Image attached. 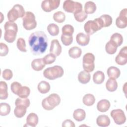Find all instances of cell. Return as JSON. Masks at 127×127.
I'll return each mask as SVG.
<instances>
[{
	"instance_id": "cell-42",
	"label": "cell",
	"mask_w": 127,
	"mask_h": 127,
	"mask_svg": "<svg viewBox=\"0 0 127 127\" xmlns=\"http://www.w3.org/2000/svg\"><path fill=\"white\" fill-rule=\"evenodd\" d=\"M62 31L63 34L72 35L74 32V28L70 24H66L63 26Z\"/></svg>"
},
{
	"instance_id": "cell-37",
	"label": "cell",
	"mask_w": 127,
	"mask_h": 127,
	"mask_svg": "<svg viewBox=\"0 0 127 127\" xmlns=\"http://www.w3.org/2000/svg\"><path fill=\"white\" fill-rule=\"evenodd\" d=\"M74 14V17L75 20L78 22H81L85 20L87 17V14H86L83 10L76 12Z\"/></svg>"
},
{
	"instance_id": "cell-11",
	"label": "cell",
	"mask_w": 127,
	"mask_h": 127,
	"mask_svg": "<svg viewBox=\"0 0 127 127\" xmlns=\"http://www.w3.org/2000/svg\"><path fill=\"white\" fill-rule=\"evenodd\" d=\"M60 3L59 0H45L41 3L42 9L45 12H50L57 9Z\"/></svg>"
},
{
	"instance_id": "cell-34",
	"label": "cell",
	"mask_w": 127,
	"mask_h": 127,
	"mask_svg": "<svg viewBox=\"0 0 127 127\" xmlns=\"http://www.w3.org/2000/svg\"><path fill=\"white\" fill-rule=\"evenodd\" d=\"M102 22L103 27H106L110 26L113 22V19L112 17L108 14H103L102 15L99 17Z\"/></svg>"
},
{
	"instance_id": "cell-17",
	"label": "cell",
	"mask_w": 127,
	"mask_h": 127,
	"mask_svg": "<svg viewBox=\"0 0 127 127\" xmlns=\"http://www.w3.org/2000/svg\"><path fill=\"white\" fill-rule=\"evenodd\" d=\"M45 64L43 58L36 59L32 61L31 63L32 68L36 71H40L43 69L45 66Z\"/></svg>"
},
{
	"instance_id": "cell-20",
	"label": "cell",
	"mask_w": 127,
	"mask_h": 127,
	"mask_svg": "<svg viewBox=\"0 0 127 127\" xmlns=\"http://www.w3.org/2000/svg\"><path fill=\"white\" fill-rule=\"evenodd\" d=\"M107 74L109 78L113 79H117L119 77L121 71L116 66H110L107 69Z\"/></svg>"
},
{
	"instance_id": "cell-41",
	"label": "cell",
	"mask_w": 127,
	"mask_h": 127,
	"mask_svg": "<svg viewBox=\"0 0 127 127\" xmlns=\"http://www.w3.org/2000/svg\"><path fill=\"white\" fill-rule=\"evenodd\" d=\"M16 46L19 50L23 52H26L27 50L26 49V43L25 40L22 38H19L16 42Z\"/></svg>"
},
{
	"instance_id": "cell-15",
	"label": "cell",
	"mask_w": 127,
	"mask_h": 127,
	"mask_svg": "<svg viewBox=\"0 0 127 127\" xmlns=\"http://www.w3.org/2000/svg\"><path fill=\"white\" fill-rule=\"evenodd\" d=\"M76 41L77 43L81 46H84L88 44L90 41V36L80 32L77 34L76 36Z\"/></svg>"
},
{
	"instance_id": "cell-22",
	"label": "cell",
	"mask_w": 127,
	"mask_h": 127,
	"mask_svg": "<svg viewBox=\"0 0 127 127\" xmlns=\"http://www.w3.org/2000/svg\"><path fill=\"white\" fill-rule=\"evenodd\" d=\"M91 75L89 72L85 70L81 71L78 75V80L82 84H86L89 82Z\"/></svg>"
},
{
	"instance_id": "cell-46",
	"label": "cell",
	"mask_w": 127,
	"mask_h": 127,
	"mask_svg": "<svg viewBox=\"0 0 127 127\" xmlns=\"http://www.w3.org/2000/svg\"><path fill=\"white\" fill-rule=\"evenodd\" d=\"M0 55L1 57L5 56L8 53V48L7 46L3 43H0Z\"/></svg>"
},
{
	"instance_id": "cell-47",
	"label": "cell",
	"mask_w": 127,
	"mask_h": 127,
	"mask_svg": "<svg viewBox=\"0 0 127 127\" xmlns=\"http://www.w3.org/2000/svg\"><path fill=\"white\" fill-rule=\"evenodd\" d=\"M75 126L74 123L70 120H66L63 122L62 127H74Z\"/></svg>"
},
{
	"instance_id": "cell-1",
	"label": "cell",
	"mask_w": 127,
	"mask_h": 127,
	"mask_svg": "<svg viewBox=\"0 0 127 127\" xmlns=\"http://www.w3.org/2000/svg\"><path fill=\"white\" fill-rule=\"evenodd\" d=\"M31 52L34 55L45 53L48 46V38L44 32L37 31L30 34L28 39Z\"/></svg>"
},
{
	"instance_id": "cell-13",
	"label": "cell",
	"mask_w": 127,
	"mask_h": 127,
	"mask_svg": "<svg viewBox=\"0 0 127 127\" xmlns=\"http://www.w3.org/2000/svg\"><path fill=\"white\" fill-rule=\"evenodd\" d=\"M116 63L119 65H123L127 64V47L125 46L122 48L120 53L118 54L115 58Z\"/></svg>"
},
{
	"instance_id": "cell-39",
	"label": "cell",
	"mask_w": 127,
	"mask_h": 127,
	"mask_svg": "<svg viewBox=\"0 0 127 127\" xmlns=\"http://www.w3.org/2000/svg\"><path fill=\"white\" fill-rule=\"evenodd\" d=\"M61 39L62 43L65 46L70 45L73 41L72 35H64L62 34Z\"/></svg>"
},
{
	"instance_id": "cell-12",
	"label": "cell",
	"mask_w": 127,
	"mask_h": 127,
	"mask_svg": "<svg viewBox=\"0 0 127 127\" xmlns=\"http://www.w3.org/2000/svg\"><path fill=\"white\" fill-rule=\"evenodd\" d=\"M127 9L124 8L122 9L116 20V26L119 28H125L127 26Z\"/></svg>"
},
{
	"instance_id": "cell-43",
	"label": "cell",
	"mask_w": 127,
	"mask_h": 127,
	"mask_svg": "<svg viewBox=\"0 0 127 127\" xmlns=\"http://www.w3.org/2000/svg\"><path fill=\"white\" fill-rule=\"evenodd\" d=\"M43 59L45 64H50L53 63L55 61L56 59V56L51 53H50L46 55L43 58Z\"/></svg>"
},
{
	"instance_id": "cell-21",
	"label": "cell",
	"mask_w": 127,
	"mask_h": 127,
	"mask_svg": "<svg viewBox=\"0 0 127 127\" xmlns=\"http://www.w3.org/2000/svg\"><path fill=\"white\" fill-rule=\"evenodd\" d=\"M38 123V117L35 113H30L26 118V124L31 127H34Z\"/></svg>"
},
{
	"instance_id": "cell-9",
	"label": "cell",
	"mask_w": 127,
	"mask_h": 127,
	"mask_svg": "<svg viewBox=\"0 0 127 127\" xmlns=\"http://www.w3.org/2000/svg\"><path fill=\"white\" fill-rule=\"evenodd\" d=\"M64 9L69 13H75L82 10V5L80 2L71 0H66L63 3Z\"/></svg>"
},
{
	"instance_id": "cell-26",
	"label": "cell",
	"mask_w": 127,
	"mask_h": 127,
	"mask_svg": "<svg viewBox=\"0 0 127 127\" xmlns=\"http://www.w3.org/2000/svg\"><path fill=\"white\" fill-rule=\"evenodd\" d=\"M106 87L110 92H114L118 88V83L115 79L109 78L106 83Z\"/></svg>"
},
{
	"instance_id": "cell-31",
	"label": "cell",
	"mask_w": 127,
	"mask_h": 127,
	"mask_svg": "<svg viewBox=\"0 0 127 127\" xmlns=\"http://www.w3.org/2000/svg\"><path fill=\"white\" fill-rule=\"evenodd\" d=\"M82 102L86 106H90L94 104L95 99L93 95L91 94H86L83 96Z\"/></svg>"
},
{
	"instance_id": "cell-35",
	"label": "cell",
	"mask_w": 127,
	"mask_h": 127,
	"mask_svg": "<svg viewBox=\"0 0 127 127\" xmlns=\"http://www.w3.org/2000/svg\"><path fill=\"white\" fill-rule=\"evenodd\" d=\"M30 93V88L26 86H22L19 91L18 92L17 95L20 98H27Z\"/></svg>"
},
{
	"instance_id": "cell-3",
	"label": "cell",
	"mask_w": 127,
	"mask_h": 127,
	"mask_svg": "<svg viewBox=\"0 0 127 127\" xmlns=\"http://www.w3.org/2000/svg\"><path fill=\"white\" fill-rule=\"evenodd\" d=\"M60 102L61 98L59 95L56 93H52L42 100V106L45 110L50 111L59 105Z\"/></svg>"
},
{
	"instance_id": "cell-33",
	"label": "cell",
	"mask_w": 127,
	"mask_h": 127,
	"mask_svg": "<svg viewBox=\"0 0 127 127\" xmlns=\"http://www.w3.org/2000/svg\"><path fill=\"white\" fill-rule=\"evenodd\" d=\"M10 112V106L6 103H1L0 105V115L5 116L9 114Z\"/></svg>"
},
{
	"instance_id": "cell-18",
	"label": "cell",
	"mask_w": 127,
	"mask_h": 127,
	"mask_svg": "<svg viewBox=\"0 0 127 127\" xmlns=\"http://www.w3.org/2000/svg\"><path fill=\"white\" fill-rule=\"evenodd\" d=\"M110 41L116 47L122 45L123 42V37L122 35L119 33H114L110 37Z\"/></svg>"
},
{
	"instance_id": "cell-45",
	"label": "cell",
	"mask_w": 127,
	"mask_h": 127,
	"mask_svg": "<svg viewBox=\"0 0 127 127\" xmlns=\"http://www.w3.org/2000/svg\"><path fill=\"white\" fill-rule=\"evenodd\" d=\"M2 77L6 80H10L13 76V73L12 71L9 69H4L2 73Z\"/></svg>"
},
{
	"instance_id": "cell-40",
	"label": "cell",
	"mask_w": 127,
	"mask_h": 127,
	"mask_svg": "<svg viewBox=\"0 0 127 127\" xmlns=\"http://www.w3.org/2000/svg\"><path fill=\"white\" fill-rule=\"evenodd\" d=\"M105 50L106 52L110 55L114 54L117 50V47L115 46L110 41H108L105 46Z\"/></svg>"
},
{
	"instance_id": "cell-16",
	"label": "cell",
	"mask_w": 127,
	"mask_h": 127,
	"mask_svg": "<svg viewBox=\"0 0 127 127\" xmlns=\"http://www.w3.org/2000/svg\"><path fill=\"white\" fill-rule=\"evenodd\" d=\"M96 123L99 127H106L110 125V120L108 116L105 115H101L97 117Z\"/></svg>"
},
{
	"instance_id": "cell-2",
	"label": "cell",
	"mask_w": 127,
	"mask_h": 127,
	"mask_svg": "<svg viewBox=\"0 0 127 127\" xmlns=\"http://www.w3.org/2000/svg\"><path fill=\"white\" fill-rule=\"evenodd\" d=\"M5 30L4 39L8 43L13 42L16 38L18 27L17 24L14 22L7 21L4 25Z\"/></svg>"
},
{
	"instance_id": "cell-28",
	"label": "cell",
	"mask_w": 127,
	"mask_h": 127,
	"mask_svg": "<svg viewBox=\"0 0 127 127\" xmlns=\"http://www.w3.org/2000/svg\"><path fill=\"white\" fill-rule=\"evenodd\" d=\"M82 54L81 49L78 47L74 46L68 50V55L70 57L73 59H77L80 57Z\"/></svg>"
},
{
	"instance_id": "cell-29",
	"label": "cell",
	"mask_w": 127,
	"mask_h": 127,
	"mask_svg": "<svg viewBox=\"0 0 127 127\" xmlns=\"http://www.w3.org/2000/svg\"><path fill=\"white\" fill-rule=\"evenodd\" d=\"M15 106L16 107L14 110V113L15 117L18 118L23 117L26 113L27 108L23 105H17Z\"/></svg>"
},
{
	"instance_id": "cell-27",
	"label": "cell",
	"mask_w": 127,
	"mask_h": 127,
	"mask_svg": "<svg viewBox=\"0 0 127 127\" xmlns=\"http://www.w3.org/2000/svg\"><path fill=\"white\" fill-rule=\"evenodd\" d=\"M38 90L42 94L48 93L51 88L50 84L46 81H41L38 85Z\"/></svg>"
},
{
	"instance_id": "cell-8",
	"label": "cell",
	"mask_w": 127,
	"mask_h": 127,
	"mask_svg": "<svg viewBox=\"0 0 127 127\" xmlns=\"http://www.w3.org/2000/svg\"><path fill=\"white\" fill-rule=\"evenodd\" d=\"M95 56L91 53L85 54L83 57L82 66L84 70L90 72L93 71L95 68Z\"/></svg>"
},
{
	"instance_id": "cell-5",
	"label": "cell",
	"mask_w": 127,
	"mask_h": 127,
	"mask_svg": "<svg viewBox=\"0 0 127 127\" xmlns=\"http://www.w3.org/2000/svg\"><path fill=\"white\" fill-rule=\"evenodd\" d=\"M103 27L102 22L99 17L95 18L93 20L87 21L84 26V30L88 35H92Z\"/></svg>"
},
{
	"instance_id": "cell-30",
	"label": "cell",
	"mask_w": 127,
	"mask_h": 127,
	"mask_svg": "<svg viewBox=\"0 0 127 127\" xmlns=\"http://www.w3.org/2000/svg\"><path fill=\"white\" fill-rule=\"evenodd\" d=\"M96 10V4L92 1H87L84 5V11L86 14L93 13Z\"/></svg>"
},
{
	"instance_id": "cell-10",
	"label": "cell",
	"mask_w": 127,
	"mask_h": 127,
	"mask_svg": "<svg viewBox=\"0 0 127 127\" xmlns=\"http://www.w3.org/2000/svg\"><path fill=\"white\" fill-rule=\"evenodd\" d=\"M110 115L114 122L117 125L124 124L126 121L125 114L124 111L120 109L113 110L111 112Z\"/></svg>"
},
{
	"instance_id": "cell-44",
	"label": "cell",
	"mask_w": 127,
	"mask_h": 127,
	"mask_svg": "<svg viewBox=\"0 0 127 127\" xmlns=\"http://www.w3.org/2000/svg\"><path fill=\"white\" fill-rule=\"evenodd\" d=\"M22 87V85L20 83L18 82L14 81L12 82L10 85V88L11 91L15 94H17L18 92L19 91L20 88Z\"/></svg>"
},
{
	"instance_id": "cell-19",
	"label": "cell",
	"mask_w": 127,
	"mask_h": 127,
	"mask_svg": "<svg viewBox=\"0 0 127 127\" xmlns=\"http://www.w3.org/2000/svg\"><path fill=\"white\" fill-rule=\"evenodd\" d=\"M110 105V103L108 100L102 99L98 102L97 108L100 112H106L109 109Z\"/></svg>"
},
{
	"instance_id": "cell-6",
	"label": "cell",
	"mask_w": 127,
	"mask_h": 127,
	"mask_svg": "<svg viewBox=\"0 0 127 127\" xmlns=\"http://www.w3.org/2000/svg\"><path fill=\"white\" fill-rule=\"evenodd\" d=\"M25 10L22 5L16 4L9 10L7 13V18L9 21L14 22L19 17H23L25 15Z\"/></svg>"
},
{
	"instance_id": "cell-23",
	"label": "cell",
	"mask_w": 127,
	"mask_h": 127,
	"mask_svg": "<svg viewBox=\"0 0 127 127\" xmlns=\"http://www.w3.org/2000/svg\"><path fill=\"white\" fill-rule=\"evenodd\" d=\"M86 117L85 111L82 109H77L74 110L73 113V118L78 122H81L84 120Z\"/></svg>"
},
{
	"instance_id": "cell-38",
	"label": "cell",
	"mask_w": 127,
	"mask_h": 127,
	"mask_svg": "<svg viewBox=\"0 0 127 127\" xmlns=\"http://www.w3.org/2000/svg\"><path fill=\"white\" fill-rule=\"evenodd\" d=\"M30 104V102L29 99L27 98H18L16 99L15 101V106L17 105H23L26 108H28Z\"/></svg>"
},
{
	"instance_id": "cell-14",
	"label": "cell",
	"mask_w": 127,
	"mask_h": 127,
	"mask_svg": "<svg viewBox=\"0 0 127 127\" xmlns=\"http://www.w3.org/2000/svg\"><path fill=\"white\" fill-rule=\"evenodd\" d=\"M50 52L56 57L59 56L61 54L62 52V46L57 39H54L51 41Z\"/></svg>"
},
{
	"instance_id": "cell-4",
	"label": "cell",
	"mask_w": 127,
	"mask_h": 127,
	"mask_svg": "<svg viewBox=\"0 0 127 127\" xmlns=\"http://www.w3.org/2000/svg\"><path fill=\"white\" fill-rule=\"evenodd\" d=\"M64 73V69L61 66L55 65L46 68L43 72V75L45 78L49 80H54L61 77Z\"/></svg>"
},
{
	"instance_id": "cell-25",
	"label": "cell",
	"mask_w": 127,
	"mask_h": 127,
	"mask_svg": "<svg viewBox=\"0 0 127 127\" xmlns=\"http://www.w3.org/2000/svg\"><path fill=\"white\" fill-rule=\"evenodd\" d=\"M105 79V74L102 71L98 70L96 71L93 75L94 82L97 84H100L103 82Z\"/></svg>"
},
{
	"instance_id": "cell-36",
	"label": "cell",
	"mask_w": 127,
	"mask_h": 127,
	"mask_svg": "<svg viewBox=\"0 0 127 127\" xmlns=\"http://www.w3.org/2000/svg\"><path fill=\"white\" fill-rule=\"evenodd\" d=\"M53 19L58 23H63L65 19V14L61 11H57L53 14Z\"/></svg>"
},
{
	"instance_id": "cell-7",
	"label": "cell",
	"mask_w": 127,
	"mask_h": 127,
	"mask_svg": "<svg viewBox=\"0 0 127 127\" xmlns=\"http://www.w3.org/2000/svg\"><path fill=\"white\" fill-rule=\"evenodd\" d=\"M23 26L27 30H30L34 29L37 26V22L35 20L34 14L31 11H26L24 16L22 17Z\"/></svg>"
},
{
	"instance_id": "cell-32",
	"label": "cell",
	"mask_w": 127,
	"mask_h": 127,
	"mask_svg": "<svg viewBox=\"0 0 127 127\" xmlns=\"http://www.w3.org/2000/svg\"><path fill=\"white\" fill-rule=\"evenodd\" d=\"M47 30L49 34L53 36H57L59 33V26L55 23H50L47 27Z\"/></svg>"
},
{
	"instance_id": "cell-24",
	"label": "cell",
	"mask_w": 127,
	"mask_h": 127,
	"mask_svg": "<svg viewBox=\"0 0 127 127\" xmlns=\"http://www.w3.org/2000/svg\"><path fill=\"white\" fill-rule=\"evenodd\" d=\"M7 85L5 82L1 81L0 82V99L5 100L8 97Z\"/></svg>"
}]
</instances>
